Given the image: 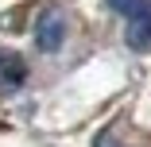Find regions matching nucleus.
<instances>
[{"instance_id":"nucleus-1","label":"nucleus","mask_w":151,"mask_h":147,"mask_svg":"<svg viewBox=\"0 0 151 147\" xmlns=\"http://www.w3.org/2000/svg\"><path fill=\"white\" fill-rule=\"evenodd\" d=\"M62 39H66V16L58 8H47L35 23V47L39 50H58Z\"/></svg>"},{"instance_id":"nucleus-3","label":"nucleus","mask_w":151,"mask_h":147,"mask_svg":"<svg viewBox=\"0 0 151 147\" xmlns=\"http://www.w3.org/2000/svg\"><path fill=\"white\" fill-rule=\"evenodd\" d=\"M109 8L120 12V16L132 23V19H139V16H151V0H109Z\"/></svg>"},{"instance_id":"nucleus-5","label":"nucleus","mask_w":151,"mask_h":147,"mask_svg":"<svg viewBox=\"0 0 151 147\" xmlns=\"http://www.w3.org/2000/svg\"><path fill=\"white\" fill-rule=\"evenodd\" d=\"M93 147H120V143H116V139H112V132H101V136H97V143H93Z\"/></svg>"},{"instance_id":"nucleus-4","label":"nucleus","mask_w":151,"mask_h":147,"mask_svg":"<svg viewBox=\"0 0 151 147\" xmlns=\"http://www.w3.org/2000/svg\"><path fill=\"white\" fill-rule=\"evenodd\" d=\"M19 77H23V66H19V62H12V66H8V74H4V85H16Z\"/></svg>"},{"instance_id":"nucleus-2","label":"nucleus","mask_w":151,"mask_h":147,"mask_svg":"<svg viewBox=\"0 0 151 147\" xmlns=\"http://www.w3.org/2000/svg\"><path fill=\"white\" fill-rule=\"evenodd\" d=\"M124 43L132 50H147L151 47V16H139V19H132L124 27Z\"/></svg>"}]
</instances>
